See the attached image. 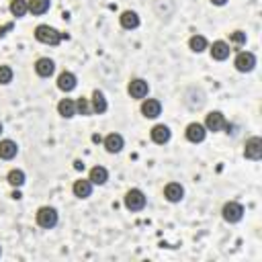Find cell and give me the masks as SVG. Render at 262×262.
I'll use <instances>...</instances> for the list:
<instances>
[{"mask_svg": "<svg viewBox=\"0 0 262 262\" xmlns=\"http://www.w3.org/2000/svg\"><path fill=\"white\" fill-rule=\"evenodd\" d=\"M35 39L43 45H59L63 39V33H59L57 29H53L49 25H37L35 27Z\"/></svg>", "mask_w": 262, "mask_h": 262, "instance_id": "obj_1", "label": "cell"}, {"mask_svg": "<svg viewBox=\"0 0 262 262\" xmlns=\"http://www.w3.org/2000/svg\"><path fill=\"white\" fill-rule=\"evenodd\" d=\"M57 221H59V215H57V211L53 207L45 205V207H39L37 213H35V223L39 227H43V229H53L57 225Z\"/></svg>", "mask_w": 262, "mask_h": 262, "instance_id": "obj_2", "label": "cell"}, {"mask_svg": "<svg viewBox=\"0 0 262 262\" xmlns=\"http://www.w3.org/2000/svg\"><path fill=\"white\" fill-rule=\"evenodd\" d=\"M123 203H125V207L129 211H141L145 207L147 199H145V194H143L141 188H129L125 192V196H123Z\"/></svg>", "mask_w": 262, "mask_h": 262, "instance_id": "obj_3", "label": "cell"}, {"mask_svg": "<svg viewBox=\"0 0 262 262\" xmlns=\"http://www.w3.org/2000/svg\"><path fill=\"white\" fill-rule=\"evenodd\" d=\"M244 205L242 203H237V201H229V203H225L223 205V209H221V217L227 221V223H239L242 219H244Z\"/></svg>", "mask_w": 262, "mask_h": 262, "instance_id": "obj_4", "label": "cell"}, {"mask_svg": "<svg viewBox=\"0 0 262 262\" xmlns=\"http://www.w3.org/2000/svg\"><path fill=\"white\" fill-rule=\"evenodd\" d=\"M233 68H235L237 72H242V74L252 72V70L256 68V55H254L252 51H239V53L235 55V59H233Z\"/></svg>", "mask_w": 262, "mask_h": 262, "instance_id": "obj_5", "label": "cell"}, {"mask_svg": "<svg viewBox=\"0 0 262 262\" xmlns=\"http://www.w3.org/2000/svg\"><path fill=\"white\" fill-rule=\"evenodd\" d=\"M244 156L248 160H254V162L260 160L262 158V137H258V135L248 137L244 143Z\"/></svg>", "mask_w": 262, "mask_h": 262, "instance_id": "obj_6", "label": "cell"}, {"mask_svg": "<svg viewBox=\"0 0 262 262\" xmlns=\"http://www.w3.org/2000/svg\"><path fill=\"white\" fill-rule=\"evenodd\" d=\"M139 111L145 119H158L162 115V102L158 98H141Z\"/></svg>", "mask_w": 262, "mask_h": 262, "instance_id": "obj_7", "label": "cell"}, {"mask_svg": "<svg viewBox=\"0 0 262 262\" xmlns=\"http://www.w3.org/2000/svg\"><path fill=\"white\" fill-rule=\"evenodd\" d=\"M184 137L190 141V143H201L205 141L207 137V129L203 123H188L186 129H184Z\"/></svg>", "mask_w": 262, "mask_h": 262, "instance_id": "obj_8", "label": "cell"}, {"mask_svg": "<svg viewBox=\"0 0 262 262\" xmlns=\"http://www.w3.org/2000/svg\"><path fill=\"white\" fill-rule=\"evenodd\" d=\"M127 92H129L131 98H145L147 92H149V86H147V82L143 78H133L127 84Z\"/></svg>", "mask_w": 262, "mask_h": 262, "instance_id": "obj_9", "label": "cell"}, {"mask_svg": "<svg viewBox=\"0 0 262 262\" xmlns=\"http://www.w3.org/2000/svg\"><path fill=\"white\" fill-rule=\"evenodd\" d=\"M225 117H223V113L221 111H211L207 117H205V129L207 131H213V133H217V131H221L223 127H225Z\"/></svg>", "mask_w": 262, "mask_h": 262, "instance_id": "obj_10", "label": "cell"}, {"mask_svg": "<svg viewBox=\"0 0 262 262\" xmlns=\"http://www.w3.org/2000/svg\"><path fill=\"white\" fill-rule=\"evenodd\" d=\"M176 10V4L174 0H154V12L158 18L162 20H168Z\"/></svg>", "mask_w": 262, "mask_h": 262, "instance_id": "obj_11", "label": "cell"}, {"mask_svg": "<svg viewBox=\"0 0 262 262\" xmlns=\"http://www.w3.org/2000/svg\"><path fill=\"white\" fill-rule=\"evenodd\" d=\"M102 145H104V149L108 151V154H119L123 147H125V139H123V135L121 133H108L104 139H102Z\"/></svg>", "mask_w": 262, "mask_h": 262, "instance_id": "obj_12", "label": "cell"}, {"mask_svg": "<svg viewBox=\"0 0 262 262\" xmlns=\"http://www.w3.org/2000/svg\"><path fill=\"white\" fill-rule=\"evenodd\" d=\"M164 199L168 203H180L184 199V186L180 182H168L164 186Z\"/></svg>", "mask_w": 262, "mask_h": 262, "instance_id": "obj_13", "label": "cell"}, {"mask_svg": "<svg viewBox=\"0 0 262 262\" xmlns=\"http://www.w3.org/2000/svg\"><path fill=\"white\" fill-rule=\"evenodd\" d=\"M33 68H35V74H37L39 78H51L53 72H55V63H53V59H49V57H39V59L33 63Z\"/></svg>", "mask_w": 262, "mask_h": 262, "instance_id": "obj_14", "label": "cell"}, {"mask_svg": "<svg viewBox=\"0 0 262 262\" xmlns=\"http://www.w3.org/2000/svg\"><path fill=\"white\" fill-rule=\"evenodd\" d=\"M149 137H151V141H154V143L164 145V143H168V141H170L172 131H170V127H168V125H162V123H160V125H154V127H151Z\"/></svg>", "mask_w": 262, "mask_h": 262, "instance_id": "obj_15", "label": "cell"}, {"mask_svg": "<svg viewBox=\"0 0 262 262\" xmlns=\"http://www.w3.org/2000/svg\"><path fill=\"white\" fill-rule=\"evenodd\" d=\"M229 43H225V41H213L211 45H209V53H211V57L215 59V61H223V59H227L229 57Z\"/></svg>", "mask_w": 262, "mask_h": 262, "instance_id": "obj_16", "label": "cell"}, {"mask_svg": "<svg viewBox=\"0 0 262 262\" xmlns=\"http://www.w3.org/2000/svg\"><path fill=\"white\" fill-rule=\"evenodd\" d=\"M92 182L88 180V178H78V180H74V184H72V192H74V196H78V199H88L90 194H92Z\"/></svg>", "mask_w": 262, "mask_h": 262, "instance_id": "obj_17", "label": "cell"}, {"mask_svg": "<svg viewBox=\"0 0 262 262\" xmlns=\"http://www.w3.org/2000/svg\"><path fill=\"white\" fill-rule=\"evenodd\" d=\"M76 86H78V78L74 72H61L57 76V88L61 92H72Z\"/></svg>", "mask_w": 262, "mask_h": 262, "instance_id": "obj_18", "label": "cell"}, {"mask_svg": "<svg viewBox=\"0 0 262 262\" xmlns=\"http://www.w3.org/2000/svg\"><path fill=\"white\" fill-rule=\"evenodd\" d=\"M119 23H121V27H123V29L133 31V29H137V27H139V14H137L135 10H123V12H121V16H119Z\"/></svg>", "mask_w": 262, "mask_h": 262, "instance_id": "obj_19", "label": "cell"}, {"mask_svg": "<svg viewBox=\"0 0 262 262\" xmlns=\"http://www.w3.org/2000/svg\"><path fill=\"white\" fill-rule=\"evenodd\" d=\"M90 106H92V113H94V115H104V113H106L108 102H106V98H104V94H102L100 90H94V92H92Z\"/></svg>", "mask_w": 262, "mask_h": 262, "instance_id": "obj_20", "label": "cell"}, {"mask_svg": "<svg viewBox=\"0 0 262 262\" xmlns=\"http://www.w3.org/2000/svg\"><path fill=\"white\" fill-rule=\"evenodd\" d=\"M88 180H90L92 184L102 186V184H106V180H108V170H106L104 166H92L90 172H88Z\"/></svg>", "mask_w": 262, "mask_h": 262, "instance_id": "obj_21", "label": "cell"}, {"mask_svg": "<svg viewBox=\"0 0 262 262\" xmlns=\"http://www.w3.org/2000/svg\"><path fill=\"white\" fill-rule=\"evenodd\" d=\"M18 154V145L12 139H0V160H12Z\"/></svg>", "mask_w": 262, "mask_h": 262, "instance_id": "obj_22", "label": "cell"}, {"mask_svg": "<svg viewBox=\"0 0 262 262\" xmlns=\"http://www.w3.org/2000/svg\"><path fill=\"white\" fill-rule=\"evenodd\" d=\"M57 113H59V117H63V119L76 117V100H72V98H61V100L57 102Z\"/></svg>", "mask_w": 262, "mask_h": 262, "instance_id": "obj_23", "label": "cell"}, {"mask_svg": "<svg viewBox=\"0 0 262 262\" xmlns=\"http://www.w3.org/2000/svg\"><path fill=\"white\" fill-rule=\"evenodd\" d=\"M25 180H27V176H25V172L18 170V168L8 170V174H6V182H8L12 188H20V186L25 184Z\"/></svg>", "mask_w": 262, "mask_h": 262, "instance_id": "obj_24", "label": "cell"}, {"mask_svg": "<svg viewBox=\"0 0 262 262\" xmlns=\"http://www.w3.org/2000/svg\"><path fill=\"white\" fill-rule=\"evenodd\" d=\"M188 47H190V51H194V53H203L205 49H209V41H207V37H203V35H192V37L188 39Z\"/></svg>", "mask_w": 262, "mask_h": 262, "instance_id": "obj_25", "label": "cell"}, {"mask_svg": "<svg viewBox=\"0 0 262 262\" xmlns=\"http://www.w3.org/2000/svg\"><path fill=\"white\" fill-rule=\"evenodd\" d=\"M31 14H45L51 6V0H27Z\"/></svg>", "mask_w": 262, "mask_h": 262, "instance_id": "obj_26", "label": "cell"}, {"mask_svg": "<svg viewBox=\"0 0 262 262\" xmlns=\"http://www.w3.org/2000/svg\"><path fill=\"white\" fill-rule=\"evenodd\" d=\"M8 8H10V14L16 16V18H20V16H25L29 12L27 0H10V6Z\"/></svg>", "mask_w": 262, "mask_h": 262, "instance_id": "obj_27", "label": "cell"}, {"mask_svg": "<svg viewBox=\"0 0 262 262\" xmlns=\"http://www.w3.org/2000/svg\"><path fill=\"white\" fill-rule=\"evenodd\" d=\"M76 115H82V117H88V115H92L90 98H84V96H80V98L76 100Z\"/></svg>", "mask_w": 262, "mask_h": 262, "instance_id": "obj_28", "label": "cell"}, {"mask_svg": "<svg viewBox=\"0 0 262 262\" xmlns=\"http://www.w3.org/2000/svg\"><path fill=\"white\" fill-rule=\"evenodd\" d=\"M12 68L10 66H0V84H10L12 82Z\"/></svg>", "mask_w": 262, "mask_h": 262, "instance_id": "obj_29", "label": "cell"}, {"mask_svg": "<svg viewBox=\"0 0 262 262\" xmlns=\"http://www.w3.org/2000/svg\"><path fill=\"white\" fill-rule=\"evenodd\" d=\"M229 41H231V43H235V45H244V43H246V33L237 29V31L229 33Z\"/></svg>", "mask_w": 262, "mask_h": 262, "instance_id": "obj_30", "label": "cell"}, {"mask_svg": "<svg viewBox=\"0 0 262 262\" xmlns=\"http://www.w3.org/2000/svg\"><path fill=\"white\" fill-rule=\"evenodd\" d=\"M213 6H225L227 4V0H209Z\"/></svg>", "mask_w": 262, "mask_h": 262, "instance_id": "obj_31", "label": "cell"}, {"mask_svg": "<svg viewBox=\"0 0 262 262\" xmlns=\"http://www.w3.org/2000/svg\"><path fill=\"white\" fill-rule=\"evenodd\" d=\"M74 168H76V170H82V168H84V164H82L80 160H76V162H74Z\"/></svg>", "mask_w": 262, "mask_h": 262, "instance_id": "obj_32", "label": "cell"}, {"mask_svg": "<svg viewBox=\"0 0 262 262\" xmlns=\"http://www.w3.org/2000/svg\"><path fill=\"white\" fill-rule=\"evenodd\" d=\"M12 199H16V201H18V199H20V192H18V190H14V192H12Z\"/></svg>", "mask_w": 262, "mask_h": 262, "instance_id": "obj_33", "label": "cell"}, {"mask_svg": "<svg viewBox=\"0 0 262 262\" xmlns=\"http://www.w3.org/2000/svg\"><path fill=\"white\" fill-rule=\"evenodd\" d=\"M0 133H2V123H0Z\"/></svg>", "mask_w": 262, "mask_h": 262, "instance_id": "obj_34", "label": "cell"}, {"mask_svg": "<svg viewBox=\"0 0 262 262\" xmlns=\"http://www.w3.org/2000/svg\"><path fill=\"white\" fill-rule=\"evenodd\" d=\"M0 254H2V248H0Z\"/></svg>", "mask_w": 262, "mask_h": 262, "instance_id": "obj_35", "label": "cell"}]
</instances>
